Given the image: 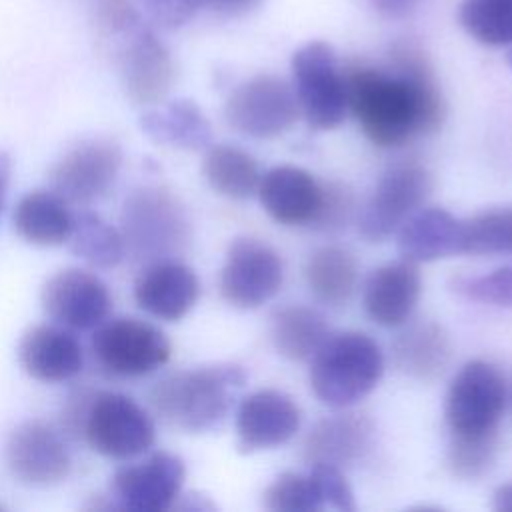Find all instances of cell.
Wrapping results in <instances>:
<instances>
[{"label":"cell","instance_id":"obj_1","mask_svg":"<svg viewBox=\"0 0 512 512\" xmlns=\"http://www.w3.org/2000/svg\"><path fill=\"white\" fill-rule=\"evenodd\" d=\"M344 78L348 110L364 136L380 148L404 146L442 124L440 88L414 46H396L384 66H352Z\"/></svg>","mask_w":512,"mask_h":512},{"label":"cell","instance_id":"obj_2","mask_svg":"<svg viewBox=\"0 0 512 512\" xmlns=\"http://www.w3.org/2000/svg\"><path fill=\"white\" fill-rule=\"evenodd\" d=\"M96 22L102 40L112 50L126 98L144 108L164 102L176 68L156 30L130 0H98Z\"/></svg>","mask_w":512,"mask_h":512},{"label":"cell","instance_id":"obj_3","mask_svg":"<svg viewBox=\"0 0 512 512\" xmlns=\"http://www.w3.org/2000/svg\"><path fill=\"white\" fill-rule=\"evenodd\" d=\"M246 372L236 364H206L176 370L150 390V406L170 426L200 434L214 430L228 416Z\"/></svg>","mask_w":512,"mask_h":512},{"label":"cell","instance_id":"obj_4","mask_svg":"<svg viewBox=\"0 0 512 512\" xmlns=\"http://www.w3.org/2000/svg\"><path fill=\"white\" fill-rule=\"evenodd\" d=\"M120 234L126 258L150 264L178 258L192 240V222L180 198L164 186H138L122 202Z\"/></svg>","mask_w":512,"mask_h":512},{"label":"cell","instance_id":"obj_5","mask_svg":"<svg viewBox=\"0 0 512 512\" xmlns=\"http://www.w3.org/2000/svg\"><path fill=\"white\" fill-rule=\"evenodd\" d=\"M384 374L380 346L362 332L328 336L310 358V388L332 408H348L366 398Z\"/></svg>","mask_w":512,"mask_h":512},{"label":"cell","instance_id":"obj_6","mask_svg":"<svg viewBox=\"0 0 512 512\" xmlns=\"http://www.w3.org/2000/svg\"><path fill=\"white\" fill-rule=\"evenodd\" d=\"M506 406L502 374L484 360L466 362L446 394V422L452 442L498 444V426Z\"/></svg>","mask_w":512,"mask_h":512},{"label":"cell","instance_id":"obj_7","mask_svg":"<svg viewBox=\"0 0 512 512\" xmlns=\"http://www.w3.org/2000/svg\"><path fill=\"white\" fill-rule=\"evenodd\" d=\"M86 444L110 460H134L156 442V424L148 410L122 392H96L80 434Z\"/></svg>","mask_w":512,"mask_h":512},{"label":"cell","instance_id":"obj_8","mask_svg":"<svg viewBox=\"0 0 512 512\" xmlns=\"http://www.w3.org/2000/svg\"><path fill=\"white\" fill-rule=\"evenodd\" d=\"M96 364L116 378H142L162 368L172 354L168 336L154 324L134 318H106L92 330Z\"/></svg>","mask_w":512,"mask_h":512},{"label":"cell","instance_id":"obj_9","mask_svg":"<svg viewBox=\"0 0 512 512\" xmlns=\"http://www.w3.org/2000/svg\"><path fill=\"white\" fill-rule=\"evenodd\" d=\"M292 78L298 108L316 130H334L348 112L346 78L336 52L322 40H312L292 54Z\"/></svg>","mask_w":512,"mask_h":512},{"label":"cell","instance_id":"obj_10","mask_svg":"<svg viewBox=\"0 0 512 512\" xmlns=\"http://www.w3.org/2000/svg\"><path fill=\"white\" fill-rule=\"evenodd\" d=\"M122 164L124 152L116 140L84 138L54 162L48 184L70 206H90L114 188Z\"/></svg>","mask_w":512,"mask_h":512},{"label":"cell","instance_id":"obj_11","mask_svg":"<svg viewBox=\"0 0 512 512\" xmlns=\"http://www.w3.org/2000/svg\"><path fill=\"white\" fill-rule=\"evenodd\" d=\"M4 462L10 476L30 488L56 486L72 470L64 432L40 418L24 420L12 428L4 444Z\"/></svg>","mask_w":512,"mask_h":512},{"label":"cell","instance_id":"obj_12","mask_svg":"<svg viewBox=\"0 0 512 512\" xmlns=\"http://www.w3.org/2000/svg\"><path fill=\"white\" fill-rule=\"evenodd\" d=\"M300 114L294 88L284 80L262 74L238 84L226 104V122L240 134L272 140L288 132Z\"/></svg>","mask_w":512,"mask_h":512},{"label":"cell","instance_id":"obj_13","mask_svg":"<svg viewBox=\"0 0 512 512\" xmlns=\"http://www.w3.org/2000/svg\"><path fill=\"white\" fill-rule=\"evenodd\" d=\"M186 478L184 460L158 450L144 460L120 466L110 482L108 496L116 510L166 512L182 494Z\"/></svg>","mask_w":512,"mask_h":512},{"label":"cell","instance_id":"obj_14","mask_svg":"<svg viewBox=\"0 0 512 512\" xmlns=\"http://www.w3.org/2000/svg\"><path fill=\"white\" fill-rule=\"evenodd\" d=\"M284 280L278 252L256 238H236L220 270V294L236 308L250 310L272 300Z\"/></svg>","mask_w":512,"mask_h":512},{"label":"cell","instance_id":"obj_15","mask_svg":"<svg viewBox=\"0 0 512 512\" xmlns=\"http://www.w3.org/2000/svg\"><path fill=\"white\" fill-rule=\"evenodd\" d=\"M430 190L432 176L422 164L404 162L392 166L380 178L360 214V234L368 242L386 240L422 206Z\"/></svg>","mask_w":512,"mask_h":512},{"label":"cell","instance_id":"obj_16","mask_svg":"<svg viewBox=\"0 0 512 512\" xmlns=\"http://www.w3.org/2000/svg\"><path fill=\"white\" fill-rule=\"evenodd\" d=\"M44 314L70 330H94L112 310L106 282L86 268H62L48 276L40 288Z\"/></svg>","mask_w":512,"mask_h":512},{"label":"cell","instance_id":"obj_17","mask_svg":"<svg viewBox=\"0 0 512 512\" xmlns=\"http://www.w3.org/2000/svg\"><path fill=\"white\" fill-rule=\"evenodd\" d=\"M16 356L20 368L44 384L74 380L84 366V350L74 330L56 322L26 328L18 340Z\"/></svg>","mask_w":512,"mask_h":512},{"label":"cell","instance_id":"obj_18","mask_svg":"<svg viewBox=\"0 0 512 512\" xmlns=\"http://www.w3.org/2000/svg\"><path fill=\"white\" fill-rule=\"evenodd\" d=\"M132 296L150 316L164 322L182 320L200 296L196 272L178 258H164L144 264L134 278Z\"/></svg>","mask_w":512,"mask_h":512},{"label":"cell","instance_id":"obj_19","mask_svg":"<svg viewBox=\"0 0 512 512\" xmlns=\"http://www.w3.org/2000/svg\"><path fill=\"white\" fill-rule=\"evenodd\" d=\"M300 428L296 402L272 388L248 394L236 410V436L242 452L270 450L286 444Z\"/></svg>","mask_w":512,"mask_h":512},{"label":"cell","instance_id":"obj_20","mask_svg":"<svg viewBox=\"0 0 512 512\" xmlns=\"http://www.w3.org/2000/svg\"><path fill=\"white\" fill-rule=\"evenodd\" d=\"M256 194L270 218L284 226L316 224L324 204V186L308 170L290 164L262 174Z\"/></svg>","mask_w":512,"mask_h":512},{"label":"cell","instance_id":"obj_21","mask_svg":"<svg viewBox=\"0 0 512 512\" xmlns=\"http://www.w3.org/2000/svg\"><path fill=\"white\" fill-rule=\"evenodd\" d=\"M422 290L416 262L406 258L376 268L364 284V310L384 328L402 326L414 312Z\"/></svg>","mask_w":512,"mask_h":512},{"label":"cell","instance_id":"obj_22","mask_svg":"<svg viewBox=\"0 0 512 512\" xmlns=\"http://www.w3.org/2000/svg\"><path fill=\"white\" fill-rule=\"evenodd\" d=\"M138 126L146 138L162 146L180 150H206L212 146L210 120L196 102L186 98L148 106L140 114Z\"/></svg>","mask_w":512,"mask_h":512},{"label":"cell","instance_id":"obj_23","mask_svg":"<svg viewBox=\"0 0 512 512\" xmlns=\"http://www.w3.org/2000/svg\"><path fill=\"white\" fill-rule=\"evenodd\" d=\"M398 250L416 264L462 254V220L444 208L414 212L398 228Z\"/></svg>","mask_w":512,"mask_h":512},{"label":"cell","instance_id":"obj_24","mask_svg":"<svg viewBox=\"0 0 512 512\" xmlns=\"http://www.w3.org/2000/svg\"><path fill=\"white\" fill-rule=\"evenodd\" d=\"M372 422L364 416L342 414L318 422L306 438L304 456L312 464L350 466L364 458L372 444Z\"/></svg>","mask_w":512,"mask_h":512},{"label":"cell","instance_id":"obj_25","mask_svg":"<svg viewBox=\"0 0 512 512\" xmlns=\"http://www.w3.org/2000/svg\"><path fill=\"white\" fill-rule=\"evenodd\" d=\"M74 222L70 204L54 190H30L12 208L14 232L32 246L52 248L66 244Z\"/></svg>","mask_w":512,"mask_h":512},{"label":"cell","instance_id":"obj_26","mask_svg":"<svg viewBox=\"0 0 512 512\" xmlns=\"http://www.w3.org/2000/svg\"><path fill=\"white\" fill-rule=\"evenodd\" d=\"M452 344L448 332L436 322H418L406 328L394 342L396 366L416 378L434 380L450 362Z\"/></svg>","mask_w":512,"mask_h":512},{"label":"cell","instance_id":"obj_27","mask_svg":"<svg viewBox=\"0 0 512 512\" xmlns=\"http://www.w3.org/2000/svg\"><path fill=\"white\" fill-rule=\"evenodd\" d=\"M208 186L230 200H246L258 192L262 172L252 154L230 144H212L202 160Z\"/></svg>","mask_w":512,"mask_h":512},{"label":"cell","instance_id":"obj_28","mask_svg":"<svg viewBox=\"0 0 512 512\" xmlns=\"http://www.w3.org/2000/svg\"><path fill=\"white\" fill-rule=\"evenodd\" d=\"M70 252L96 270H110L126 258L124 238L120 228L110 224L98 212H74L70 236L66 240Z\"/></svg>","mask_w":512,"mask_h":512},{"label":"cell","instance_id":"obj_29","mask_svg":"<svg viewBox=\"0 0 512 512\" xmlns=\"http://www.w3.org/2000/svg\"><path fill=\"white\" fill-rule=\"evenodd\" d=\"M304 278L318 300L330 306H340L354 294L358 264L346 248L322 246L308 256Z\"/></svg>","mask_w":512,"mask_h":512},{"label":"cell","instance_id":"obj_30","mask_svg":"<svg viewBox=\"0 0 512 512\" xmlns=\"http://www.w3.org/2000/svg\"><path fill=\"white\" fill-rule=\"evenodd\" d=\"M324 316L308 306H284L272 316V342L288 360H310L328 338Z\"/></svg>","mask_w":512,"mask_h":512},{"label":"cell","instance_id":"obj_31","mask_svg":"<svg viewBox=\"0 0 512 512\" xmlns=\"http://www.w3.org/2000/svg\"><path fill=\"white\" fill-rule=\"evenodd\" d=\"M460 26L486 46H512V0H462Z\"/></svg>","mask_w":512,"mask_h":512},{"label":"cell","instance_id":"obj_32","mask_svg":"<svg viewBox=\"0 0 512 512\" xmlns=\"http://www.w3.org/2000/svg\"><path fill=\"white\" fill-rule=\"evenodd\" d=\"M462 254H512V206L486 210L462 220Z\"/></svg>","mask_w":512,"mask_h":512},{"label":"cell","instance_id":"obj_33","mask_svg":"<svg viewBox=\"0 0 512 512\" xmlns=\"http://www.w3.org/2000/svg\"><path fill=\"white\" fill-rule=\"evenodd\" d=\"M264 506L272 512H318L326 508L316 474L284 472L264 492Z\"/></svg>","mask_w":512,"mask_h":512},{"label":"cell","instance_id":"obj_34","mask_svg":"<svg viewBox=\"0 0 512 512\" xmlns=\"http://www.w3.org/2000/svg\"><path fill=\"white\" fill-rule=\"evenodd\" d=\"M456 294L500 308H512V264L480 276H460L452 282Z\"/></svg>","mask_w":512,"mask_h":512},{"label":"cell","instance_id":"obj_35","mask_svg":"<svg viewBox=\"0 0 512 512\" xmlns=\"http://www.w3.org/2000/svg\"><path fill=\"white\" fill-rule=\"evenodd\" d=\"M310 470L316 474L326 508H334L340 512L356 510L354 492H352L348 480L344 478V474L340 472V468L328 466V464H312Z\"/></svg>","mask_w":512,"mask_h":512},{"label":"cell","instance_id":"obj_36","mask_svg":"<svg viewBox=\"0 0 512 512\" xmlns=\"http://www.w3.org/2000/svg\"><path fill=\"white\" fill-rule=\"evenodd\" d=\"M148 18L160 28H180L184 26L200 8L204 0H142Z\"/></svg>","mask_w":512,"mask_h":512},{"label":"cell","instance_id":"obj_37","mask_svg":"<svg viewBox=\"0 0 512 512\" xmlns=\"http://www.w3.org/2000/svg\"><path fill=\"white\" fill-rule=\"evenodd\" d=\"M352 210V196L342 186L328 184L324 186V204L322 212L316 220V226L320 228H336L342 226Z\"/></svg>","mask_w":512,"mask_h":512},{"label":"cell","instance_id":"obj_38","mask_svg":"<svg viewBox=\"0 0 512 512\" xmlns=\"http://www.w3.org/2000/svg\"><path fill=\"white\" fill-rule=\"evenodd\" d=\"M262 0H204V8L220 16H242L254 10Z\"/></svg>","mask_w":512,"mask_h":512},{"label":"cell","instance_id":"obj_39","mask_svg":"<svg viewBox=\"0 0 512 512\" xmlns=\"http://www.w3.org/2000/svg\"><path fill=\"white\" fill-rule=\"evenodd\" d=\"M370 4L386 18H402L408 16L420 4V0H370Z\"/></svg>","mask_w":512,"mask_h":512},{"label":"cell","instance_id":"obj_40","mask_svg":"<svg viewBox=\"0 0 512 512\" xmlns=\"http://www.w3.org/2000/svg\"><path fill=\"white\" fill-rule=\"evenodd\" d=\"M12 156L6 150H0V220L8 204V194H10V182H12Z\"/></svg>","mask_w":512,"mask_h":512},{"label":"cell","instance_id":"obj_41","mask_svg":"<svg viewBox=\"0 0 512 512\" xmlns=\"http://www.w3.org/2000/svg\"><path fill=\"white\" fill-rule=\"evenodd\" d=\"M212 508L214 506L210 504V500L198 494H180L172 506V510H182V512H204Z\"/></svg>","mask_w":512,"mask_h":512},{"label":"cell","instance_id":"obj_42","mask_svg":"<svg viewBox=\"0 0 512 512\" xmlns=\"http://www.w3.org/2000/svg\"><path fill=\"white\" fill-rule=\"evenodd\" d=\"M494 510L512 512V482L502 484L494 492Z\"/></svg>","mask_w":512,"mask_h":512},{"label":"cell","instance_id":"obj_43","mask_svg":"<svg viewBox=\"0 0 512 512\" xmlns=\"http://www.w3.org/2000/svg\"><path fill=\"white\" fill-rule=\"evenodd\" d=\"M506 60H508V66L512 68V46H510V50H508V54H506Z\"/></svg>","mask_w":512,"mask_h":512}]
</instances>
